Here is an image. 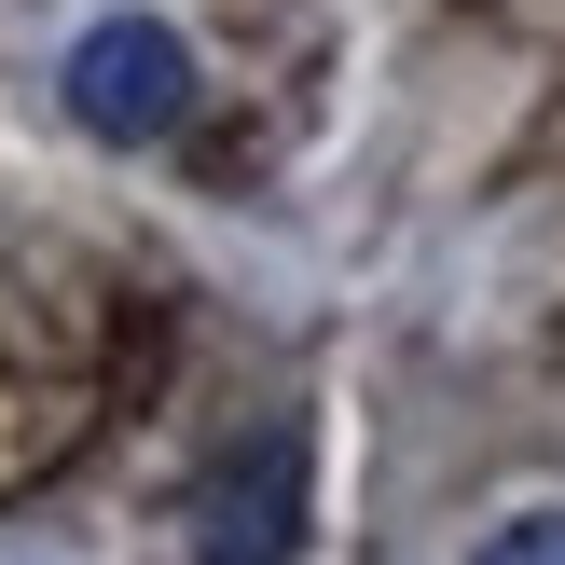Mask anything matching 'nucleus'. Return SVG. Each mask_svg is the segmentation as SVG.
<instances>
[{"instance_id":"obj_3","label":"nucleus","mask_w":565,"mask_h":565,"mask_svg":"<svg viewBox=\"0 0 565 565\" xmlns=\"http://www.w3.org/2000/svg\"><path fill=\"white\" fill-rule=\"evenodd\" d=\"M469 565H565V511H511V524H497V539L469 552Z\"/></svg>"},{"instance_id":"obj_2","label":"nucleus","mask_w":565,"mask_h":565,"mask_svg":"<svg viewBox=\"0 0 565 565\" xmlns=\"http://www.w3.org/2000/svg\"><path fill=\"white\" fill-rule=\"evenodd\" d=\"M303 552V441H235L193 483V565H290Z\"/></svg>"},{"instance_id":"obj_1","label":"nucleus","mask_w":565,"mask_h":565,"mask_svg":"<svg viewBox=\"0 0 565 565\" xmlns=\"http://www.w3.org/2000/svg\"><path fill=\"white\" fill-rule=\"evenodd\" d=\"M55 97H70L83 138H110V152H138V138H166L193 110V42L166 14H97L70 55H55Z\"/></svg>"}]
</instances>
